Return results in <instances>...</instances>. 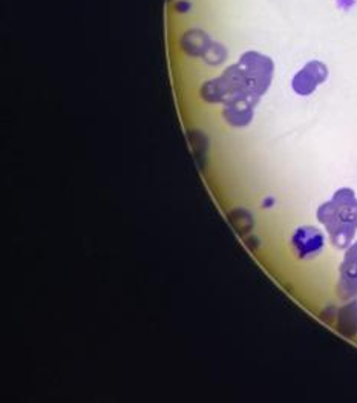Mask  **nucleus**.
<instances>
[{"instance_id": "f03ea898", "label": "nucleus", "mask_w": 357, "mask_h": 403, "mask_svg": "<svg viewBox=\"0 0 357 403\" xmlns=\"http://www.w3.org/2000/svg\"><path fill=\"white\" fill-rule=\"evenodd\" d=\"M238 65H240L254 94L258 97L264 95L271 85V80H273V60L261 53L247 51L241 55Z\"/></svg>"}, {"instance_id": "39448f33", "label": "nucleus", "mask_w": 357, "mask_h": 403, "mask_svg": "<svg viewBox=\"0 0 357 403\" xmlns=\"http://www.w3.org/2000/svg\"><path fill=\"white\" fill-rule=\"evenodd\" d=\"M337 293L342 299L357 296V241L345 251L344 263L339 268Z\"/></svg>"}, {"instance_id": "f257e3e1", "label": "nucleus", "mask_w": 357, "mask_h": 403, "mask_svg": "<svg viewBox=\"0 0 357 403\" xmlns=\"http://www.w3.org/2000/svg\"><path fill=\"white\" fill-rule=\"evenodd\" d=\"M354 209L336 203L335 199L324 203L318 209V220L325 225L330 239L337 249H348L356 234V224L353 220Z\"/></svg>"}, {"instance_id": "9b49d317", "label": "nucleus", "mask_w": 357, "mask_h": 403, "mask_svg": "<svg viewBox=\"0 0 357 403\" xmlns=\"http://www.w3.org/2000/svg\"><path fill=\"white\" fill-rule=\"evenodd\" d=\"M339 2V6L344 8V10H348L353 4H354V0H337Z\"/></svg>"}, {"instance_id": "0eeeda50", "label": "nucleus", "mask_w": 357, "mask_h": 403, "mask_svg": "<svg viewBox=\"0 0 357 403\" xmlns=\"http://www.w3.org/2000/svg\"><path fill=\"white\" fill-rule=\"evenodd\" d=\"M180 45H181V49L187 55H190V57H204L209 53L210 46L214 45V41H212L210 36L207 34L206 31L193 28V29L186 31L184 34L181 36Z\"/></svg>"}, {"instance_id": "f8f14e48", "label": "nucleus", "mask_w": 357, "mask_h": 403, "mask_svg": "<svg viewBox=\"0 0 357 403\" xmlns=\"http://www.w3.org/2000/svg\"><path fill=\"white\" fill-rule=\"evenodd\" d=\"M353 220H354V224H356V227H357V206H356L354 212H353Z\"/></svg>"}, {"instance_id": "20e7f679", "label": "nucleus", "mask_w": 357, "mask_h": 403, "mask_svg": "<svg viewBox=\"0 0 357 403\" xmlns=\"http://www.w3.org/2000/svg\"><path fill=\"white\" fill-rule=\"evenodd\" d=\"M327 79H328L327 66L322 62L313 60L305 65L304 68L294 75L292 80V88L297 95L307 97L311 95L313 92L316 91V88L322 85Z\"/></svg>"}, {"instance_id": "6e6552de", "label": "nucleus", "mask_w": 357, "mask_h": 403, "mask_svg": "<svg viewBox=\"0 0 357 403\" xmlns=\"http://www.w3.org/2000/svg\"><path fill=\"white\" fill-rule=\"evenodd\" d=\"M337 329L348 338H353L354 334H357V300L350 302L339 312Z\"/></svg>"}, {"instance_id": "7ed1b4c3", "label": "nucleus", "mask_w": 357, "mask_h": 403, "mask_svg": "<svg viewBox=\"0 0 357 403\" xmlns=\"http://www.w3.org/2000/svg\"><path fill=\"white\" fill-rule=\"evenodd\" d=\"M292 246L299 259H313L324 250V233L313 225H302L293 233Z\"/></svg>"}, {"instance_id": "1a4fd4ad", "label": "nucleus", "mask_w": 357, "mask_h": 403, "mask_svg": "<svg viewBox=\"0 0 357 403\" xmlns=\"http://www.w3.org/2000/svg\"><path fill=\"white\" fill-rule=\"evenodd\" d=\"M200 94H201V98L206 103L224 105V102H226V88H224V83H223V80H221V77L212 79V80L204 83V85L201 86Z\"/></svg>"}, {"instance_id": "9d476101", "label": "nucleus", "mask_w": 357, "mask_h": 403, "mask_svg": "<svg viewBox=\"0 0 357 403\" xmlns=\"http://www.w3.org/2000/svg\"><path fill=\"white\" fill-rule=\"evenodd\" d=\"M202 58H204V62H206L207 65L218 66V65H221V63H224V60L227 58V51H226L224 45L215 44V41H214V45L210 46L209 53H207L206 55H204Z\"/></svg>"}, {"instance_id": "423d86ee", "label": "nucleus", "mask_w": 357, "mask_h": 403, "mask_svg": "<svg viewBox=\"0 0 357 403\" xmlns=\"http://www.w3.org/2000/svg\"><path fill=\"white\" fill-rule=\"evenodd\" d=\"M257 102L252 100H233L224 105L223 117L224 120L233 126V128H245L249 126L254 117V106Z\"/></svg>"}]
</instances>
